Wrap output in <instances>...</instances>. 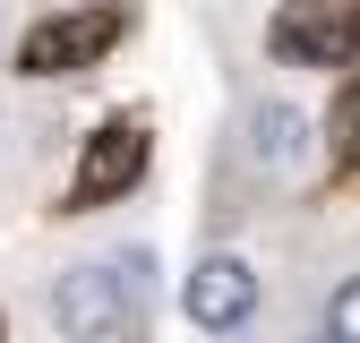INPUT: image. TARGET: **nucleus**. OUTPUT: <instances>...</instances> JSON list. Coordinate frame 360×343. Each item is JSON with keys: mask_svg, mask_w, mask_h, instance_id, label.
Listing matches in <instances>:
<instances>
[{"mask_svg": "<svg viewBox=\"0 0 360 343\" xmlns=\"http://www.w3.org/2000/svg\"><path fill=\"white\" fill-rule=\"evenodd\" d=\"M43 318H52L60 343H120L129 318H138V292H129L120 257H77V266L52 275V292H43Z\"/></svg>", "mask_w": 360, "mask_h": 343, "instance_id": "f257e3e1", "label": "nucleus"}, {"mask_svg": "<svg viewBox=\"0 0 360 343\" xmlns=\"http://www.w3.org/2000/svg\"><path fill=\"white\" fill-rule=\"evenodd\" d=\"M146 163H155V138H146V120H129V112H112L95 138L77 146V172H69V189H60V214H95V206H112V198H129L146 181Z\"/></svg>", "mask_w": 360, "mask_h": 343, "instance_id": "f03ea898", "label": "nucleus"}, {"mask_svg": "<svg viewBox=\"0 0 360 343\" xmlns=\"http://www.w3.org/2000/svg\"><path fill=\"white\" fill-rule=\"evenodd\" d=\"M129 34V9H52L18 43V77H77Z\"/></svg>", "mask_w": 360, "mask_h": 343, "instance_id": "7ed1b4c3", "label": "nucleus"}, {"mask_svg": "<svg viewBox=\"0 0 360 343\" xmlns=\"http://www.w3.org/2000/svg\"><path fill=\"white\" fill-rule=\"evenodd\" d=\"M266 52L283 69H352L360 60V18L335 0H283L275 26H266Z\"/></svg>", "mask_w": 360, "mask_h": 343, "instance_id": "20e7f679", "label": "nucleus"}, {"mask_svg": "<svg viewBox=\"0 0 360 343\" xmlns=\"http://www.w3.org/2000/svg\"><path fill=\"white\" fill-rule=\"evenodd\" d=\"M180 318L198 335H240L257 318V266L240 249H206L189 275H180Z\"/></svg>", "mask_w": 360, "mask_h": 343, "instance_id": "39448f33", "label": "nucleus"}, {"mask_svg": "<svg viewBox=\"0 0 360 343\" xmlns=\"http://www.w3.org/2000/svg\"><path fill=\"white\" fill-rule=\"evenodd\" d=\"M309 146H318V138H309V112H300V103H257V112H249V163H257V172L283 181V172L309 163Z\"/></svg>", "mask_w": 360, "mask_h": 343, "instance_id": "423d86ee", "label": "nucleus"}, {"mask_svg": "<svg viewBox=\"0 0 360 343\" xmlns=\"http://www.w3.org/2000/svg\"><path fill=\"white\" fill-rule=\"evenodd\" d=\"M326 335H335V343H360V275H343V283L326 292Z\"/></svg>", "mask_w": 360, "mask_h": 343, "instance_id": "0eeeda50", "label": "nucleus"}, {"mask_svg": "<svg viewBox=\"0 0 360 343\" xmlns=\"http://www.w3.org/2000/svg\"><path fill=\"white\" fill-rule=\"evenodd\" d=\"M343 138H352V163H360V86H352V103H343Z\"/></svg>", "mask_w": 360, "mask_h": 343, "instance_id": "6e6552de", "label": "nucleus"}, {"mask_svg": "<svg viewBox=\"0 0 360 343\" xmlns=\"http://www.w3.org/2000/svg\"><path fill=\"white\" fill-rule=\"evenodd\" d=\"M309 343H335V335H309Z\"/></svg>", "mask_w": 360, "mask_h": 343, "instance_id": "1a4fd4ad", "label": "nucleus"}]
</instances>
